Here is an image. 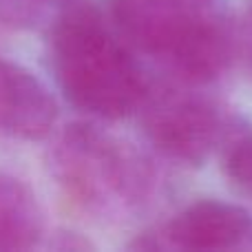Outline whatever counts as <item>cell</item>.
Masks as SVG:
<instances>
[{
	"mask_svg": "<svg viewBox=\"0 0 252 252\" xmlns=\"http://www.w3.org/2000/svg\"><path fill=\"white\" fill-rule=\"evenodd\" d=\"M49 64L64 97L84 113L118 120L144 97L135 62L87 0L66 2L51 22Z\"/></svg>",
	"mask_w": 252,
	"mask_h": 252,
	"instance_id": "6da1fadb",
	"label": "cell"
},
{
	"mask_svg": "<svg viewBox=\"0 0 252 252\" xmlns=\"http://www.w3.org/2000/svg\"><path fill=\"white\" fill-rule=\"evenodd\" d=\"M111 18L130 44L166 56L188 78H213L226 60V31L213 0H111Z\"/></svg>",
	"mask_w": 252,
	"mask_h": 252,
	"instance_id": "7a4b0ae2",
	"label": "cell"
},
{
	"mask_svg": "<svg viewBox=\"0 0 252 252\" xmlns=\"http://www.w3.org/2000/svg\"><path fill=\"white\" fill-rule=\"evenodd\" d=\"M51 170L75 201L102 208L124 190L122 159L113 144L91 126H69L51 151Z\"/></svg>",
	"mask_w": 252,
	"mask_h": 252,
	"instance_id": "3957f363",
	"label": "cell"
},
{
	"mask_svg": "<svg viewBox=\"0 0 252 252\" xmlns=\"http://www.w3.org/2000/svg\"><path fill=\"white\" fill-rule=\"evenodd\" d=\"M58 104L49 89L22 64L0 58V135L22 142L49 137Z\"/></svg>",
	"mask_w": 252,
	"mask_h": 252,
	"instance_id": "277c9868",
	"label": "cell"
},
{
	"mask_svg": "<svg viewBox=\"0 0 252 252\" xmlns=\"http://www.w3.org/2000/svg\"><path fill=\"white\" fill-rule=\"evenodd\" d=\"M250 226V215L241 206L206 199L179 213L168 226V237L179 248L221 250L241 244Z\"/></svg>",
	"mask_w": 252,
	"mask_h": 252,
	"instance_id": "5b68a950",
	"label": "cell"
},
{
	"mask_svg": "<svg viewBox=\"0 0 252 252\" xmlns=\"http://www.w3.org/2000/svg\"><path fill=\"white\" fill-rule=\"evenodd\" d=\"M146 126L161 151L192 164L204 159L217 135L213 111L199 102H168L161 109H153Z\"/></svg>",
	"mask_w": 252,
	"mask_h": 252,
	"instance_id": "8992f818",
	"label": "cell"
},
{
	"mask_svg": "<svg viewBox=\"0 0 252 252\" xmlns=\"http://www.w3.org/2000/svg\"><path fill=\"white\" fill-rule=\"evenodd\" d=\"M44 232L42 208L22 179L0 170V252L29 250Z\"/></svg>",
	"mask_w": 252,
	"mask_h": 252,
	"instance_id": "52a82bcc",
	"label": "cell"
},
{
	"mask_svg": "<svg viewBox=\"0 0 252 252\" xmlns=\"http://www.w3.org/2000/svg\"><path fill=\"white\" fill-rule=\"evenodd\" d=\"M51 0H0V25L16 31L38 29L47 22Z\"/></svg>",
	"mask_w": 252,
	"mask_h": 252,
	"instance_id": "ba28073f",
	"label": "cell"
},
{
	"mask_svg": "<svg viewBox=\"0 0 252 252\" xmlns=\"http://www.w3.org/2000/svg\"><path fill=\"white\" fill-rule=\"evenodd\" d=\"M226 168L235 182L252 188V133H237L228 142Z\"/></svg>",
	"mask_w": 252,
	"mask_h": 252,
	"instance_id": "9c48e42d",
	"label": "cell"
},
{
	"mask_svg": "<svg viewBox=\"0 0 252 252\" xmlns=\"http://www.w3.org/2000/svg\"><path fill=\"white\" fill-rule=\"evenodd\" d=\"M49 246L56 250H87V248H91V244H89L87 239H82V237L75 235V232H66V230L58 232Z\"/></svg>",
	"mask_w": 252,
	"mask_h": 252,
	"instance_id": "30bf717a",
	"label": "cell"
}]
</instances>
